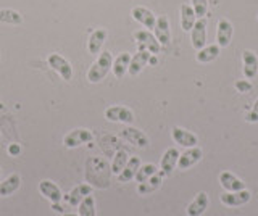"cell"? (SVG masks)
Returning a JSON list of instances; mask_svg holds the SVG:
<instances>
[{
  "instance_id": "cell-10",
  "label": "cell",
  "mask_w": 258,
  "mask_h": 216,
  "mask_svg": "<svg viewBox=\"0 0 258 216\" xmlns=\"http://www.w3.org/2000/svg\"><path fill=\"white\" fill-rule=\"evenodd\" d=\"M39 192L44 195L50 203H60L63 202V192L56 184L50 179H42L39 182Z\"/></svg>"
},
{
  "instance_id": "cell-16",
  "label": "cell",
  "mask_w": 258,
  "mask_h": 216,
  "mask_svg": "<svg viewBox=\"0 0 258 216\" xmlns=\"http://www.w3.org/2000/svg\"><path fill=\"white\" fill-rule=\"evenodd\" d=\"M250 192L247 189L242 190H236V192H224V194L220 197L221 203L226 206H242L250 202Z\"/></svg>"
},
{
  "instance_id": "cell-36",
  "label": "cell",
  "mask_w": 258,
  "mask_h": 216,
  "mask_svg": "<svg viewBox=\"0 0 258 216\" xmlns=\"http://www.w3.org/2000/svg\"><path fill=\"white\" fill-rule=\"evenodd\" d=\"M149 63H150V65H157V58L153 57V55H150V60H149Z\"/></svg>"
},
{
  "instance_id": "cell-13",
  "label": "cell",
  "mask_w": 258,
  "mask_h": 216,
  "mask_svg": "<svg viewBox=\"0 0 258 216\" xmlns=\"http://www.w3.org/2000/svg\"><path fill=\"white\" fill-rule=\"evenodd\" d=\"M171 137L176 143H179V146L184 149L196 147L199 143V139H197L196 134L187 131V129H184V127H179V126H174L171 129Z\"/></svg>"
},
{
  "instance_id": "cell-18",
  "label": "cell",
  "mask_w": 258,
  "mask_h": 216,
  "mask_svg": "<svg viewBox=\"0 0 258 216\" xmlns=\"http://www.w3.org/2000/svg\"><path fill=\"white\" fill-rule=\"evenodd\" d=\"M150 52L147 50H139L137 53H134L131 57V63H129V69H127V75L131 76H137L142 73V69L149 65V60H150Z\"/></svg>"
},
{
  "instance_id": "cell-26",
  "label": "cell",
  "mask_w": 258,
  "mask_h": 216,
  "mask_svg": "<svg viewBox=\"0 0 258 216\" xmlns=\"http://www.w3.org/2000/svg\"><path fill=\"white\" fill-rule=\"evenodd\" d=\"M197 20L199 18H197L196 12H194L192 5L182 4L181 5V28H182L184 33H190V29L194 28Z\"/></svg>"
},
{
  "instance_id": "cell-4",
  "label": "cell",
  "mask_w": 258,
  "mask_h": 216,
  "mask_svg": "<svg viewBox=\"0 0 258 216\" xmlns=\"http://www.w3.org/2000/svg\"><path fill=\"white\" fill-rule=\"evenodd\" d=\"M47 63L53 71H56V73L60 75V78L63 79V81H71L73 66H71V63L64 57H61L60 53H50L47 57Z\"/></svg>"
},
{
  "instance_id": "cell-34",
  "label": "cell",
  "mask_w": 258,
  "mask_h": 216,
  "mask_svg": "<svg viewBox=\"0 0 258 216\" xmlns=\"http://www.w3.org/2000/svg\"><path fill=\"white\" fill-rule=\"evenodd\" d=\"M245 121L247 123H258V99L253 102L252 110L245 115Z\"/></svg>"
},
{
  "instance_id": "cell-17",
  "label": "cell",
  "mask_w": 258,
  "mask_h": 216,
  "mask_svg": "<svg viewBox=\"0 0 258 216\" xmlns=\"http://www.w3.org/2000/svg\"><path fill=\"white\" fill-rule=\"evenodd\" d=\"M107 29L103 28H99L91 33V36H89V41H87V50L91 55H99L102 47L105 44V41H107Z\"/></svg>"
},
{
  "instance_id": "cell-6",
  "label": "cell",
  "mask_w": 258,
  "mask_h": 216,
  "mask_svg": "<svg viewBox=\"0 0 258 216\" xmlns=\"http://www.w3.org/2000/svg\"><path fill=\"white\" fill-rule=\"evenodd\" d=\"M119 135L126 142L133 143V146L139 147V149L149 147V143H150L147 134H145L144 131H141V129H137V127H134V126H124L123 129H121Z\"/></svg>"
},
{
  "instance_id": "cell-20",
  "label": "cell",
  "mask_w": 258,
  "mask_h": 216,
  "mask_svg": "<svg viewBox=\"0 0 258 216\" xmlns=\"http://www.w3.org/2000/svg\"><path fill=\"white\" fill-rule=\"evenodd\" d=\"M220 184L224 189V192H236V190L245 189V182L239 179L237 176L231 171H223L220 174Z\"/></svg>"
},
{
  "instance_id": "cell-32",
  "label": "cell",
  "mask_w": 258,
  "mask_h": 216,
  "mask_svg": "<svg viewBox=\"0 0 258 216\" xmlns=\"http://www.w3.org/2000/svg\"><path fill=\"white\" fill-rule=\"evenodd\" d=\"M192 9L197 18H205L208 13V0H192Z\"/></svg>"
},
{
  "instance_id": "cell-1",
  "label": "cell",
  "mask_w": 258,
  "mask_h": 216,
  "mask_svg": "<svg viewBox=\"0 0 258 216\" xmlns=\"http://www.w3.org/2000/svg\"><path fill=\"white\" fill-rule=\"evenodd\" d=\"M111 66H113V55L111 52L108 50H103L99 53V58H97L91 68L87 71V81L92 83V84H97L105 79L110 71H111Z\"/></svg>"
},
{
  "instance_id": "cell-33",
  "label": "cell",
  "mask_w": 258,
  "mask_h": 216,
  "mask_svg": "<svg viewBox=\"0 0 258 216\" xmlns=\"http://www.w3.org/2000/svg\"><path fill=\"white\" fill-rule=\"evenodd\" d=\"M234 87H236V91L240 94H248V92H252L253 84L250 83L248 79H237V81L234 83Z\"/></svg>"
},
{
  "instance_id": "cell-29",
  "label": "cell",
  "mask_w": 258,
  "mask_h": 216,
  "mask_svg": "<svg viewBox=\"0 0 258 216\" xmlns=\"http://www.w3.org/2000/svg\"><path fill=\"white\" fill-rule=\"evenodd\" d=\"M78 214L79 216H97L95 210V198L94 195H87L83 202L78 205Z\"/></svg>"
},
{
  "instance_id": "cell-12",
  "label": "cell",
  "mask_w": 258,
  "mask_h": 216,
  "mask_svg": "<svg viewBox=\"0 0 258 216\" xmlns=\"http://www.w3.org/2000/svg\"><path fill=\"white\" fill-rule=\"evenodd\" d=\"M202 157H204V152H202L200 147H190V149H185L184 154L179 155V160H177V168L182 171L189 170L194 165H197Z\"/></svg>"
},
{
  "instance_id": "cell-23",
  "label": "cell",
  "mask_w": 258,
  "mask_h": 216,
  "mask_svg": "<svg viewBox=\"0 0 258 216\" xmlns=\"http://www.w3.org/2000/svg\"><path fill=\"white\" fill-rule=\"evenodd\" d=\"M131 57H133L131 53L123 52V53H119L116 58H113V66H111V71H113V75H115V78H116V79L124 78V75L127 73V69H129V63H131Z\"/></svg>"
},
{
  "instance_id": "cell-27",
  "label": "cell",
  "mask_w": 258,
  "mask_h": 216,
  "mask_svg": "<svg viewBox=\"0 0 258 216\" xmlns=\"http://www.w3.org/2000/svg\"><path fill=\"white\" fill-rule=\"evenodd\" d=\"M163 178H165V173L163 171H157L155 174L152 176V178H149L145 182H141L139 184V187H137V192H139L141 195H147V194H150V192H153V190H157L158 187H160V184H161V181H163Z\"/></svg>"
},
{
  "instance_id": "cell-30",
  "label": "cell",
  "mask_w": 258,
  "mask_h": 216,
  "mask_svg": "<svg viewBox=\"0 0 258 216\" xmlns=\"http://www.w3.org/2000/svg\"><path fill=\"white\" fill-rule=\"evenodd\" d=\"M127 160H129L127 152H124V150L116 152L115 157H113V162H111V173L118 176L121 171L124 170V166H126V163H127Z\"/></svg>"
},
{
  "instance_id": "cell-22",
  "label": "cell",
  "mask_w": 258,
  "mask_h": 216,
  "mask_svg": "<svg viewBox=\"0 0 258 216\" xmlns=\"http://www.w3.org/2000/svg\"><path fill=\"white\" fill-rule=\"evenodd\" d=\"M141 165H142V163H141V158H139V157H129L127 163H126V166H124V170L118 174V181H119V182H123V184H126V182H129V181H133V179L136 178L137 170L141 168Z\"/></svg>"
},
{
  "instance_id": "cell-11",
  "label": "cell",
  "mask_w": 258,
  "mask_h": 216,
  "mask_svg": "<svg viewBox=\"0 0 258 216\" xmlns=\"http://www.w3.org/2000/svg\"><path fill=\"white\" fill-rule=\"evenodd\" d=\"M232 36H234V26L229 20L221 18L218 21V26H216V44L224 49L228 47L232 41Z\"/></svg>"
},
{
  "instance_id": "cell-35",
  "label": "cell",
  "mask_w": 258,
  "mask_h": 216,
  "mask_svg": "<svg viewBox=\"0 0 258 216\" xmlns=\"http://www.w3.org/2000/svg\"><path fill=\"white\" fill-rule=\"evenodd\" d=\"M7 152H8V155H10V157H18L21 154V146H20V143H10L8 149H7Z\"/></svg>"
},
{
  "instance_id": "cell-38",
  "label": "cell",
  "mask_w": 258,
  "mask_h": 216,
  "mask_svg": "<svg viewBox=\"0 0 258 216\" xmlns=\"http://www.w3.org/2000/svg\"><path fill=\"white\" fill-rule=\"evenodd\" d=\"M0 178H2V170H0Z\"/></svg>"
},
{
  "instance_id": "cell-8",
  "label": "cell",
  "mask_w": 258,
  "mask_h": 216,
  "mask_svg": "<svg viewBox=\"0 0 258 216\" xmlns=\"http://www.w3.org/2000/svg\"><path fill=\"white\" fill-rule=\"evenodd\" d=\"M207 18H199L190 29V44L196 50H200L202 47L207 45Z\"/></svg>"
},
{
  "instance_id": "cell-5",
  "label": "cell",
  "mask_w": 258,
  "mask_h": 216,
  "mask_svg": "<svg viewBox=\"0 0 258 216\" xmlns=\"http://www.w3.org/2000/svg\"><path fill=\"white\" fill-rule=\"evenodd\" d=\"M105 119H108L111 123H123V124H133L134 121V113L133 110L121 105H113L105 110Z\"/></svg>"
},
{
  "instance_id": "cell-14",
  "label": "cell",
  "mask_w": 258,
  "mask_h": 216,
  "mask_svg": "<svg viewBox=\"0 0 258 216\" xmlns=\"http://www.w3.org/2000/svg\"><path fill=\"white\" fill-rule=\"evenodd\" d=\"M242 71H244L245 79H255L258 75V57L253 50H244L242 52Z\"/></svg>"
},
{
  "instance_id": "cell-7",
  "label": "cell",
  "mask_w": 258,
  "mask_h": 216,
  "mask_svg": "<svg viewBox=\"0 0 258 216\" xmlns=\"http://www.w3.org/2000/svg\"><path fill=\"white\" fill-rule=\"evenodd\" d=\"M92 194V186L91 184H78V186H75L71 190H70V194L67 195H63V202L70 205V206H75L78 208V205L83 202V200L87 197V195H91Z\"/></svg>"
},
{
  "instance_id": "cell-9",
  "label": "cell",
  "mask_w": 258,
  "mask_h": 216,
  "mask_svg": "<svg viewBox=\"0 0 258 216\" xmlns=\"http://www.w3.org/2000/svg\"><path fill=\"white\" fill-rule=\"evenodd\" d=\"M153 34H155L157 41L161 47H168L171 44V28H169V20L166 15H160L157 18L155 28H153Z\"/></svg>"
},
{
  "instance_id": "cell-31",
  "label": "cell",
  "mask_w": 258,
  "mask_h": 216,
  "mask_svg": "<svg viewBox=\"0 0 258 216\" xmlns=\"http://www.w3.org/2000/svg\"><path fill=\"white\" fill-rule=\"evenodd\" d=\"M158 171V168L155 165H152V163H145V165H141V168L137 170V174H136V181L137 182H145L149 178H152L153 174H155Z\"/></svg>"
},
{
  "instance_id": "cell-37",
  "label": "cell",
  "mask_w": 258,
  "mask_h": 216,
  "mask_svg": "<svg viewBox=\"0 0 258 216\" xmlns=\"http://www.w3.org/2000/svg\"><path fill=\"white\" fill-rule=\"evenodd\" d=\"M61 216H79V214H75V213H63Z\"/></svg>"
},
{
  "instance_id": "cell-19",
  "label": "cell",
  "mask_w": 258,
  "mask_h": 216,
  "mask_svg": "<svg viewBox=\"0 0 258 216\" xmlns=\"http://www.w3.org/2000/svg\"><path fill=\"white\" fill-rule=\"evenodd\" d=\"M208 203H210V200H208L207 192H199L196 198H194L187 205V208H185V213H187V216H202L207 211Z\"/></svg>"
},
{
  "instance_id": "cell-3",
  "label": "cell",
  "mask_w": 258,
  "mask_h": 216,
  "mask_svg": "<svg viewBox=\"0 0 258 216\" xmlns=\"http://www.w3.org/2000/svg\"><path fill=\"white\" fill-rule=\"evenodd\" d=\"M136 44L139 47V50H147L152 55H157L161 50V45L157 41L155 34H152L149 29H142V31H136L134 33Z\"/></svg>"
},
{
  "instance_id": "cell-28",
  "label": "cell",
  "mask_w": 258,
  "mask_h": 216,
  "mask_svg": "<svg viewBox=\"0 0 258 216\" xmlns=\"http://www.w3.org/2000/svg\"><path fill=\"white\" fill-rule=\"evenodd\" d=\"M0 23L2 25H21L23 17L20 12L12 10V9H0Z\"/></svg>"
},
{
  "instance_id": "cell-15",
  "label": "cell",
  "mask_w": 258,
  "mask_h": 216,
  "mask_svg": "<svg viewBox=\"0 0 258 216\" xmlns=\"http://www.w3.org/2000/svg\"><path fill=\"white\" fill-rule=\"evenodd\" d=\"M131 17L137 23H141L145 29L150 31V29L155 28L157 17L150 9H145V7H134V9L131 10Z\"/></svg>"
},
{
  "instance_id": "cell-25",
  "label": "cell",
  "mask_w": 258,
  "mask_h": 216,
  "mask_svg": "<svg viewBox=\"0 0 258 216\" xmlns=\"http://www.w3.org/2000/svg\"><path fill=\"white\" fill-rule=\"evenodd\" d=\"M221 53V47L218 44H210V45H205L202 47L200 50H197V55L196 58L199 63H212L215 61L218 57H220Z\"/></svg>"
},
{
  "instance_id": "cell-21",
  "label": "cell",
  "mask_w": 258,
  "mask_h": 216,
  "mask_svg": "<svg viewBox=\"0 0 258 216\" xmlns=\"http://www.w3.org/2000/svg\"><path fill=\"white\" fill-rule=\"evenodd\" d=\"M179 150L171 147V149H168L163 157H161V162H160V170L165 173V176H169L173 171H174V168L177 165V160H179Z\"/></svg>"
},
{
  "instance_id": "cell-2",
  "label": "cell",
  "mask_w": 258,
  "mask_h": 216,
  "mask_svg": "<svg viewBox=\"0 0 258 216\" xmlns=\"http://www.w3.org/2000/svg\"><path fill=\"white\" fill-rule=\"evenodd\" d=\"M94 140V134L87 127H76L63 137V146L67 149H76Z\"/></svg>"
},
{
  "instance_id": "cell-24",
  "label": "cell",
  "mask_w": 258,
  "mask_h": 216,
  "mask_svg": "<svg viewBox=\"0 0 258 216\" xmlns=\"http://www.w3.org/2000/svg\"><path fill=\"white\" fill-rule=\"evenodd\" d=\"M20 186H21V176L18 173L10 174L8 178H5L0 182V197H10L20 189Z\"/></svg>"
}]
</instances>
